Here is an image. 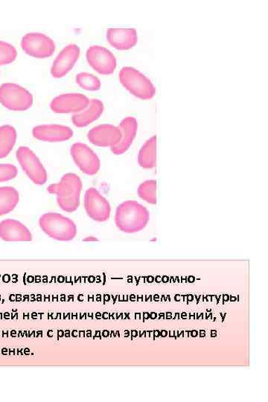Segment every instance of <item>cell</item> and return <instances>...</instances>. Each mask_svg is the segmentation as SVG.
<instances>
[{"label": "cell", "mask_w": 268, "mask_h": 402, "mask_svg": "<svg viewBox=\"0 0 268 402\" xmlns=\"http://www.w3.org/2000/svg\"><path fill=\"white\" fill-rule=\"evenodd\" d=\"M149 220V211L138 201H127L117 207L115 224L121 232L138 233L148 225Z\"/></svg>", "instance_id": "6da1fadb"}, {"label": "cell", "mask_w": 268, "mask_h": 402, "mask_svg": "<svg viewBox=\"0 0 268 402\" xmlns=\"http://www.w3.org/2000/svg\"><path fill=\"white\" fill-rule=\"evenodd\" d=\"M18 175V168L12 164H0V182L15 179Z\"/></svg>", "instance_id": "d4e9b609"}, {"label": "cell", "mask_w": 268, "mask_h": 402, "mask_svg": "<svg viewBox=\"0 0 268 402\" xmlns=\"http://www.w3.org/2000/svg\"><path fill=\"white\" fill-rule=\"evenodd\" d=\"M109 44L118 51H128L138 42V32L133 28H111L107 31Z\"/></svg>", "instance_id": "9a60e30c"}, {"label": "cell", "mask_w": 268, "mask_h": 402, "mask_svg": "<svg viewBox=\"0 0 268 402\" xmlns=\"http://www.w3.org/2000/svg\"><path fill=\"white\" fill-rule=\"evenodd\" d=\"M83 184L79 176L74 173L65 175L58 184L48 187L47 192L55 194L60 208L67 213H73L80 206Z\"/></svg>", "instance_id": "7a4b0ae2"}, {"label": "cell", "mask_w": 268, "mask_h": 402, "mask_svg": "<svg viewBox=\"0 0 268 402\" xmlns=\"http://www.w3.org/2000/svg\"><path fill=\"white\" fill-rule=\"evenodd\" d=\"M88 140L99 147H114L121 139L119 127L104 124L93 128L88 133Z\"/></svg>", "instance_id": "4fadbf2b"}, {"label": "cell", "mask_w": 268, "mask_h": 402, "mask_svg": "<svg viewBox=\"0 0 268 402\" xmlns=\"http://www.w3.org/2000/svg\"><path fill=\"white\" fill-rule=\"evenodd\" d=\"M39 225L43 233L57 241H69L77 236L76 224L62 214L46 213L41 217Z\"/></svg>", "instance_id": "3957f363"}, {"label": "cell", "mask_w": 268, "mask_h": 402, "mask_svg": "<svg viewBox=\"0 0 268 402\" xmlns=\"http://www.w3.org/2000/svg\"><path fill=\"white\" fill-rule=\"evenodd\" d=\"M156 182L154 180H146L141 184L138 188V193L139 197L150 203H156Z\"/></svg>", "instance_id": "603a6c76"}, {"label": "cell", "mask_w": 268, "mask_h": 402, "mask_svg": "<svg viewBox=\"0 0 268 402\" xmlns=\"http://www.w3.org/2000/svg\"><path fill=\"white\" fill-rule=\"evenodd\" d=\"M18 139L16 129L11 126L0 127V159H4L13 150Z\"/></svg>", "instance_id": "44dd1931"}, {"label": "cell", "mask_w": 268, "mask_h": 402, "mask_svg": "<svg viewBox=\"0 0 268 402\" xmlns=\"http://www.w3.org/2000/svg\"><path fill=\"white\" fill-rule=\"evenodd\" d=\"M0 239L5 241H31L32 235L29 229L14 219H6L0 222Z\"/></svg>", "instance_id": "2e32d148"}, {"label": "cell", "mask_w": 268, "mask_h": 402, "mask_svg": "<svg viewBox=\"0 0 268 402\" xmlns=\"http://www.w3.org/2000/svg\"><path fill=\"white\" fill-rule=\"evenodd\" d=\"M17 57L18 51L13 45L0 41V66L14 62Z\"/></svg>", "instance_id": "cb8c5ba5"}, {"label": "cell", "mask_w": 268, "mask_h": 402, "mask_svg": "<svg viewBox=\"0 0 268 402\" xmlns=\"http://www.w3.org/2000/svg\"><path fill=\"white\" fill-rule=\"evenodd\" d=\"M16 156L24 173L34 185L42 186L46 184L48 180L47 172L38 156L26 146H20Z\"/></svg>", "instance_id": "8992f818"}, {"label": "cell", "mask_w": 268, "mask_h": 402, "mask_svg": "<svg viewBox=\"0 0 268 402\" xmlns=\"http://www.w3.org/2000/svg\"><path fill=\"white\" fill-rule=\"evenodd\" d=\"M90 100L81 93H66L55 97L51 103L56 114H77L89 105Z\"/></svg>", "instance_id": "8fae6325"}, {"label": "cell", "mask_w": 268, "mask_h": 402, "mask_svg": "<svg viewBox=\"0 0 268 402\" xmlns=\"http://www.w3.org/2000/svg\"><path fill=\"white\" fill-rule=\"evenodd\" d=\"M33 100L32 94L19 84L5 83L0 86V103L11 111H27Z\"/></svg>", "instance_id": "5b68a950"}, {"label": "cell", "mask_w": 268, "mask_h": 402, "mask_svg": "<svg viewBox=\"0 0 268 402\" xmlns=\"http://www.w3.org/2000/svg\"><path fill=\"white\" fill-rule=\"evenodd\" d=\"M22 51L36 58L52 56L55 51V43L47 35L39 32L28 33L21 40Z\"/></svg>", "instance_id": "52a82bcc"}, {"label": "cell", "mask_w": 268, "mask_h": 402, "mask_svg": "<svg viewBox=\"0 0 268 402\" xmlns=\"http://www.w3.org/2000/svg\"><path fill=\"white\" fill-rule=\"evenodd\" d=\"M139 165L145 169H151L156 165V137L145 142L138 155Z\"/></svg>", "instance_id": "d6986e66"}, {"label": "cell", "mask_w": 268, "mask_h": 402, "mask_svg": "<svg viewBox=\"0 0 268 402\" xmlns=\"http://www.w3.org/2000/svg\"><path fill=\"white\" fill-rule=\"evenodd\" d=\"M20 201V194L14 187H0V216L13 211Z\"/></svg>", "instance_id": "ffe728a7"}, {"label": "cell", "mask_w": 268, "mask_h": 402, "mask_svg": "<svg viewBox=\"0 0 268 402\" xmlns=\"http://www.w3.org/2000/svg\"><path fill=\"white\" fill-rule=\"evenodd\" d=\"M86 58L88 64L100 74L112 75L117 66L114 55L101 46H92L88 48Z\"/></svg>", "instance_id": "30bf717a"}, {"label": "cell", "mask_w": 268, "mask_h": 402, "mask_svg": "<svg viewBox=\"0 0 268 402\" xmlns=\"http://www.w3.org/2000/svg\"><path fill=\"white\" fill-rule=\"evenodd\" d=\"M83 241H97V239L91 236V237H88L86 239H84Z\"/></svg>", "instance_id": "484cf974"}, {"label": "cell", "mask_w": 268, "mask_h": 402, "mask_svg": "<svg viewBox=\"0 0 268 402\" xmlns=\"http://www.w3.org/2000/svg\"><path fill=\"white\" fill-rule=\"evenodd\" d=\"M76 82L79 86L86 91H100L102 83L98 77L88 72H80L76 76Z\"/></svg>", "instance_id": "7402d4cb"}, {"label": "cell", "mask_w": 268, "mask_h": 402, "mask_svg": "<svg viewBox=\"0 0 268 402\" xmlns=\"http://www.w3.org/2000/svg\"><path fill=\"white\" fill-rule=\"evenodd\" d=\"M104 104L102 101L96 99L91 100L83 111L73 114L72 123L78 128L87 127L100 119L104 112Z\"/></svg>", "instance_id": "ac0fdd59"}, {"label": "cell", "mask_w": 268, "mask_h": 402, "mask_svg": "<svg viewBox=\"0 0 268 402\" xmlns=\"http://www.w3.org/2000/svg\"><path fill=\"white\" fill-rule=\"evenodd\" d=\"M71 156L81 172L87 175H95L100 172L101 161L88 145L82 142H76L72 145Z\"/></svg>", "instance_id": "ba28073f"}, {"label": "cell", "mask_w": 268, "mask_h": 402, "mask_svg": "<svg viewBox=\"0 0 268 402\" xmlns=\"http://www.w3.org/2000/svg\"><path fill=\"white\" fill-rule=\"evenodd\" d=\"M32 135L41 141L59 142L70 140L73 137V130L65 126L42 125L33 128Z\"/></svg>", "instance_id": "5bb4252c"}, {"label": "cell", "mask_w": 268, "mask_h": 402, "mask_svg": "<svg viewBox=\"0 0 268 402\" xmlns=\"http://www.w3.org/2000/svg\"><path fill=\"white\" fill-rule=\"evenodd\" d=\"M80 48L76 44L65 46L55 58L51 67V74L55 79L65 76L75 66L80 56Z\"/></svg>", "instance_id": "7c38bea8"}, {"label": "cell", "mask_w": 268, "mask_h": 402, "mask_svg": "<svg viewBox=\"0 0 268 402\" xmlns=\"http://www.w3.org/2000/svg\"><path fill=\"white\" fill-rule=\"evenodd\" d=\"M119 128L121 132V141L114 147L111 148L112 152L116 155L123 154L130 149L137 136L138 123L135 118L129 116L121 121Z\"/></svg>", "instance_id": "e0dca14e"}, {"label": "cell", "mask_w": 268, "mask_h": 402, "mask_svg": "<svg viewBox=\"0 0 268 402\" xmlns=\"http://www.w3.org/2000/svg\"><path fill=\"white\" fill-rule=\"evenodd\" d=\"M84 209L88 215L97 222L107 221L112 213L111 205L95 188H90L85 192Z\"/></svg>", "instance_id": "9c48e42d"}, {"label": "cell", "mask_w": 268, "mask_h": 402, "mask_svg": "<svg viewBox=\"0 0 268 402\" xmlns=\"http://www.w3.org/2000/svg\"><path fill=\"white\" fill-rule=\"evenodd\" d=\"M119 77L124 88L138 98L149 100L155 95L154 85L138 69L125 67L121 69Z\"/></svg>", "instance_id": "277c9868"}]
</instances>
